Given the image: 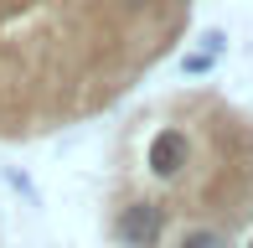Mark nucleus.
Segmentation results:
<instances>
[{"label":"nucleus","mask_w":253,"mask_h":248,"mask_svg":"<svg viewBox=\"0 0 253 248\" xmlns=\"http://www.w3.org/2000/svg\"><path fill=\"white\" fill-rule=\"evenodd\" d=\"M124 5H129V10H150L155 0H124Z\"/></svg>","instance_id":"39448f33"},{"label":"nucleus","mask_w":253,"mask_h":248,"mask_svg":"<svg viewBox=\"0 0 253 248\" xmlns=\"http://www.w3.org/2000/svg\"><path fill=\"white\" fill-rule=\"evenodd\" d=\"M176 248H233V238L222 228H212V222H197V228H186L176 238Z\"/></svg>","instance_id":"7ed1b4c3"},{"label":"nucleus","mask_w":253,"mask_h":248,"mask_svg":"<svg viewBox=\"0 0 253 248\" xmlns=\"http://www.w3.org/2000/svg\"><path fill=\"white\" fill-rule=\"evenodd\" d=\"M166 207L150 197H134V202H124L119 212H114V243L119 248H160V238H166Z\"/></svg>","instance_id":"f257e3e1"},{"label":"nucleus","mask_w":253,"mask_h":248,"mask_svg":"<svg viewBox=\"0 0 253 248\" xmlns=\"http://www.w3.org/2000/svg\"><path fill=\"white\" fill-rule=\"evenodd\" d=\"M191 134L181 129V124H160L150 134V145H145V171H150V181H181V176L191 171Z\"/></svg>","instance_id":"f03ea898"},{"label":"nucleus","mask_w":253,"mask_h":248,"mask_svg":"<svg viewBox=\"0 0 253 248\" xmlns=\"http://www.w3.org/2000/svg\"><path fill=\"white\" fill-rule=\"evenodd\" d=\"M212 67V57L207 52H191V57H181V73H207Z\"/></svg>","instance_id":"20e7f679"}]
</instances>
